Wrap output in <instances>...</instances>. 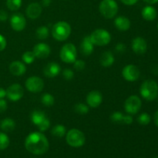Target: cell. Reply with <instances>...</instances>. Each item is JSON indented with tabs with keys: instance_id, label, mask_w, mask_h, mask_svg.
<instances>
[{
	"instance_id": "cell-18",
	"label": "cell",
	"mask_w": 158,
	"mask_h": 158,
	"mask_svg": "<svg viewBox=\"0 0 158 158\" xmlns=\"http://www.w3.org/2000/svg\"><path fill=\"white\" fill-rule=\"evenodd\" d=\"M94 49V44L92 43L89 35L84 37L80 44V51L84 56H89L93 53Z\"/></svg>"
},
{
	"instance_id": "cell-8",
	"label": "cell",
	"mask_w": 158,
	"mask_h": 158,
	"mask_svg": "<svg viewBox=\"0 0 158 158\" xmlns=\"http://www.w3.org/2000/svg\"><path fill=\"white\" fill-rule=\"evenodd\" d=\"M141 106V100L137 95H132L129 97L124 103L125 111L129 114H137L140 111Z\"/></svg>"
},
{
	"instance_id": "cell-38",
	"label": "cell",
	"mask_w": 158,
	"mask_h": 158,
	"mask_svg": "<svg viewBox=\"0 0 158 158\" xmlns=\"http://www.w3.org/2000/svg\"><path fill=\"white\" fill-rule=\"evenodd\" d=\"M126 46H125L123 43H118V44H117V46H116L115 47V49L116 51H117V52H120V53H123V52L126 51Z\"/></svg>"
},
{
	"instance_id": "cell-13",
	"label": "cell",
	"mask_w": 158,
	"mask_h": 158,
	"mask_svg": "<svg viewBox=\"0 0 158 158\" xmlns=\"http://www.w3.org/2000/svg\"><path fill=\"white\" fill-rule=\"evenodd\" d=\"M103 102V95L98 90L90 91L86 96V103L92 108H97Z\"/></svg>"
},
{
	"instance_id": "cell-6",
	"label": "cell",
	"mask_w": 158,
	"mask_h": 158,
	"mask_svg": "<svg viewBox=\"0 0 158 158\" xmlns=\"http://www.w3.org/2000/svg\"><path fill=\"white\" fill-rule=\"evenodd\" d=\"M92 43L96 46H103L109 44L111 41V35L108 31L103 29H97L89 35Z\"/></svg>"
},
{
	"instance_id": "cell-42",
	"label": "cell",
	"mask_w": 158,
	"mask_h": 158,
	"mask_svg": "<svg viewBox=\"0 0 158 158\" xmlns=\"http://www.w3.org/2000/svg\"><path fill=\"white\" fill-rule=\"evenodd\" d=\"M122 2L127 6H133L138 2V0H120Z\"/></svg>"
},
{
	"instance_id": "cell-1",
	"label": "cell",
	"mask_w": 158,
	"mask_h": 158,
	"mask_svg": "<svg viewBox=\"0 0 158 158\" xmlns=\"http://www.w3.org/2000/svg\"><path fill=\"white\" fill-rule=\"evenodd\" d=\"M25 147L29 152L35 155H41L47 152L49 148L48 139L41 132H32L25 140Z\"/></svg>"
},
{
	"instance_id": "cell-4",
	"label": "cell",
	"mask_w": 158,
	"mask_h": 158,
	"mask_svg": "<svg viewBox=\"0 0 158 158\" xmlns=\"http://www.w3.org/2000/svg\"><path fill=\"white\" fill-rule=\"evenodd\" d=\"M66 140L68 144L73 148H80L86 142V137L81 131L78 129L69 130L66 135Z\"/></svg>"
},
{
	"instance_id": "cell-24",
	"label": "cell",
	"mask_w": 158,
	"mask_h": 158,
	"mask_svg": "<svg viewBox=\"0 0 158 158\" xmlns=\"http://www.w3.org/2000/svg\"><path fill=\"white\" fill-rule=\"evenodd\" d=\"M30 118L32 123H33L34 125H35V126H38L40 123H42V122L46 118V116L43 111L34 110L33 112L31 114Z\"/></svg>"
},
{
	"instance_id": "cell-25",
	"label": "cell",
	"mask_w": 158,
	"mask_h": 158,
	"mask_svg": "<svg viewBox=\"0 0 158 158\" xmlns=\"http://www.w3.org/2000/svg\"><path fill=\"white\" fill-rule=\"evenodd\" d=\"M52 135L56 137H63L66 135V130L63 125L57 124L55 127H53L51 131Z\"/></svg>"
},
{
	"instance_id": "cell-45",
	"label": "cell",
	"mask_w": 158,
	"mask_h": 158,
	"mask_svg": "<svg viewBox=\"0 0 158 158\" xmlns=\"http://www.w3.org/2000/svg\"><path fill=\"white\" fill-rule=\"evenodd\" d=\"M143 1L149 5H153L158 2V0H143Z\"/></svg>"
},
{
	"instance_id": "cell-21",
	"label": "cell",
	"mask_w": 158,
	"mask_h": 158,
	"mask_svg": "<svg viewBox=\"0 0 158 158\" xmlns=\"http://www.w3.org/2000/svg\"><path fill=\"white\" fill-rule=\"evenodd\" d=\"M115 61V59H114V54L112 53V52L110 51H106V52H103L100 56V64L103 67H110V66H112L114 63Z\"/></svg>"
},
{
	"instance_id": "cell-48",
	"label": "cell",
	"mask_w": 158,
	"mask_h": 158,
	"mask_svg": "<svg viewBox=\"0 0 158 158\" xmlns=\"http://www.w3.org/2000/svg\"><path fill=\"white\" fill-rule=\"evenodd\" d=\"M157 29H158V23H157Z\"/></svg>"
},
{
	"instance_id": "cell-31",
	"label": "cell",
	"mask_w": 158,
	"mask_h": 158,
	"mask_svg": "<svg viewBox=\"0 0 158 158\" xmlns=\"http://www.w3.org/2000/svg\"><path fill=\"white\" fill-rule=\"evenodd\" d=\"M74 110L79 114H86L89 112V106L83 103H79L74 106Z\"/></svg>"
},
{
	"instance_id": "cell-28",
	"label": "cell",
	"mask_w": 158,
	"mask_h": 158,
	"mask_svg": "<svg viewBox=\"0 0 158 158\" xmlns=\"http://www.w3.org/2000/svg\"><path fill=\"white\" fill-rule=\"evenodd\" d=\"M6 6L11 11H16L22 6V0H6Z\"/></svg>"
},
{
	"instance_id": "cell-30",
	"label": "cell",
	"mask_w": 158,
	"mask_h": 158,
	"mask_svg": "<svg viewBox=\"0 0 158 158\" xmlns=\"http://www.w3.org/2000/svg\"><path fill=\"white\" fill-rule=\"evenodd\" d=\"M9 137L5 133L0 132V151L6 149L9 147Z\"/></svg>"
},
{
	"instance_id": "cell-26",
	"label": "cell",
	"mask_w": 158,
	"mask_h": 158,
	"mask_svg": "<svg viewBox=\"0 0 158 158\" xmlns=\"http://www.w3.org/2000/svg\"><path fill=\"white\" fill-rule=\"evenodd\" d=\"M35 34H36V36L39 40H44L47 39L48 36H49V29H48L46 26H40L36 29Z\"/></svg>"
},
{
	"instance_id": "cell-33",
	"label": "cell",
	"mask_w": 158,
	"mask_h": 158,
	"mask_svg": "<svg viewBox=\"0 0 158 158\" xmlns=\"http://www.w3.org/2000/svg\"><path fill=\"white\" fill-rule=\"evenodd\" d=\"M123 116L124 115L121 112L117 111V112H114L111 114L110 120L115 123H123Z\"/></svg>"
},
{
	"instance_id": "cell-15",
	"label": "cell",
	"mask_w": 158,
	"mask_h": 158,
	"mask_svg": "<svg viewBox=\"0 0 158 158\" xmlns=\"http://www.w3.org/2000/svg\"><path fill=\"white\" fill-rule=\"evenodd\" d=\"M32 52H33L34 55L36 58L46 59L50 54L51 49L49 45L46 44V43H40L34 46Z\"/></svg>"
},
{
	"instance_id": "cell-37",
	"label": "cell",
	"mask_w": 158,
	"mask_h": 158,
	"mask_svg": "<svg viewBox=\"0 0 158 158\" xmlns=\"http://www.w3.org/2000/svg\"><path fill=\"white\" fill-rule=\"evenodd\" d=\"M8 105L4 99H0V114H2L7 110Z\"/></svg>"
},
{
	"instance_id": "cell-46",
	"label": "cell",
	"mask_w": 158,
	"mask_h": 158,
	"mask_svg": "<svg viewBox=\"0 0 158 158\" xmlns=\"http://www.w3.org/2000/svg\"><path fill=\"white\" fill-rule=\"evenodd\" d=\"M154 123H155V124L157 125V127H158V110L155 113V114H154Z\"/></svg>"
},
{
	"instance_id": "cell-3",
	"label": "cell",
	"mask_w": 158,
	"mask_h": 158,
	"mask_svg": "<svg viewBox=\"0 0 158 158\" xmlns=\"http://www.w3.org/2000/svg\"><path fill=\"white\" fill-rule=\"evenodd\" d=\"M71 34V26L65 21L57 22L52 29V35L57 41L63 42L67 40Z\"/></svg>"
},
{
	"instance_id": "cell-43",
	"label": "cell",
	"mask_w": 158,
	"mask_h": 158,
	"mask_svg": "<svg viewBox=\"0 0 158 158\" xmlns=\"http://www.w3.org/2000/svg\"><path fill=\"white\" fill-rule=\"evenodd\" d=\"M5 97H6V89L0 87V99H4Z\"/></svg>"
},
{
	"instance_id": "cell-47",
	"label": "cell",
	"mask_w": 158,
	"mask_h": 158,
	"mask_svg": "<svg viewBox=\"0 0 158 158\" xmlns=\"http://www.w3.org/2000/svg\"><path fill=\"white\" fill-rule=\"evenodd\" d=\"M153 158H158V157H153Z\"/></svg>"
},
{
	"instance_id": "cell-17",
	"label": "cell",
	"mask_w": 158,
	"mask_h": 158,
	"mask_svg": "<svg viewBox=\"0 0 158 158\" xmlns=\"http://www.w3.org/2000/svg\"><path fill=\"white\" fill-rule=\"evenodd\" d=\"M61 71L60 66L56 63H49L43 69V73L48 78H53L58 76Z\"/></svg>"
},
{
	"instance_id": "cell-32",
	"label": "cell",
	"mask_w": 158,
	"mask_h": 158,
	"mask_svg": "<svg viewBox=\"0 0 158 158\" xmlns=\"http://www.w3.org/2000/svg\"><path fill=\"white\" fill-rule=\"evenodd\" d=\"M151 116L147 113H143L137 117V122L141 125H148L151 123Z\"/></svg>"
},
{
	"instance_id": "cell-10",
	"label": "cell",
	"mask_w": 158,
	"mask_h": 158,
	"mask_svg": "<svg viewBox=\"0 0 158 158\" xmlns=\"http://www.w3.org/2000/svg\"><path fill=\"white\" fill-rule=\"evenodd\" d=\"M140 75V71L137 66L133 64L127 65L122 70V76L128 82L137 81Z\"/></svg>"
},
{
	"instance_id": "cell-29",
	"label": "cell",
	"mask_w": 158,
	"mask_h": 158,
	"mask_svg": "<svg viewBox=\"0 0 158 158\" xmlns=\"http://www.w3.org/2000/svg\"><path fill=\"white\" fill-rule=\"evenodd\" d=\"M35 55L32 51H26L22 56V60L26 64H31L35 60Z\"/></svg>"
},
{
	"instance_id": "cell-12",
	"label": "cell",
	"mask_w": 158,
	"mask_h": 158,
	"mask_svg": "<svg viewBox=\"0 0 158 158\" xmlns=\"http://www.w3.org/2000/svg\"><path fill=\"white\" fill-rule=\"evenodd\" d=\"M10 26L14 31L21 32L26 28V19L21 13L13 14L10 18Z\"/></svg>"
},
{
	"instance_id": "cell-16",
	"label": "cell",
	"mask_w": 158,
	"mask_h": 158,
	"mask_svg": "<svg viewBox=\"0 0 158 158\" xmlns=\"http://www.w3.org/2000/svg\"><path fill=\"white\" fill-rule=\"evenodd\" d=\"M26 15L31 19H38L42 14V6L38 2H32L26 8Z\"/></svg>"
},
{
	"instance_id": "cell-9",
	"label": "cell",
	"mask_w": 158,
	"mask_h": 158,
	"mask_svg": "<svg viewBox=\"0 0 158 158\" xmlns=\"http://www.w3.org/2000/svg\"><path fill=\"white\" fill-rule=\"evenodd\" d=\"M26 87L29 92L33 93V94H37V93L41 92L44 87V82L40 77H30L26 80Z\"/></svg>"
},
{
	"instance_id": "cell-39",
	"label": "cell",
	"mask_w": 158,
	"mask_h": 158,
	"mask_svg": "<svg viewBox=\"0 0 158 158\" xmlns=\"http://www.w3.org/2000/svg\"><path fill=\"white\" fill-rule=\"evenodd\" d=\"M6 45H7V42H6V38L0 34V52L6 49Z\"/></svg>"
},
{
	"instance_id": "cell-14",
	"label": "cell",
	"mask_w": 158,
	"mask_h": 158,
	"mask_svg": "<svg viewBox=\"0 0 158 158\" xmlns=\"http://www.w3.org/2000/svg\"><path fill=\"white\" fill-rule=\"evenodd\" d=\"M131 47L133 51L137 55H143L147 52L148 49V43L147 41L142 37H136L132 40Z\"/></svg>"
},
{
	"instance_id": "cell-19",
	"label": "cell",
	"mask_w": 158,
	"mask_h": 158,
	"mask_svg": "<svg viewBox=\"0 0 158 158\" xmlns=\"http://www.w3.org/2000/svg\"><path fill=\"white\" fill-rule=\"evenodd\" d=\"M9 71L14 76H22L26 73V67L23 62L13 61L9 65Z\"/></svg>"
},
{
	"instance_id": "cell-5",
	"label": "cell",
	"mask_w": 158,
	"mask_h": 158,
	"mask_svg": "<svg viewBox=\"0 0 158 158\" xmlns=\"http://www.w3.org/2000/svg\"><path fill=\"white\" fill-rule=\"evenodd\" d=\"M99 10L104 18L113 19L118 12V5L115 0H102Z\"/></svg>"
},
{
	"instance_id": "cell-41",
	"label": "cell",
	"mask_w": 158,
	"mask_h": 158,
	"mask_svg": "<svg viewBox=\"0 0 158 158\" xmlns=\"http://www.w3.org/2000/svg\"><path fill=\"white\" fill-rule=\"evenodd\" d=\"M8 19V13L5 10H0V21L4 22Z\"/></svg>"
},
{
	"instance_id": "cell-7",
	"label": "cell",
	"mask_w": 158,
	"mask_h": 158,
	"mask_svg": "<svg viewBox=\"0 0 158 158\" xmlns=\"http://www.w3.org/2000/svg\"><path fill=\"white\" fill-rule=\"evenodd\" d=\"M60 57L63 62L66 63H73L77 60V50L75 45L73 43H66L61 48Z\"/></svg>"
},
{
	"instance_id": "cell-11",
	"label": "cell",
	"mask_w": 158,
	"mask_h": 158,
	"mask_svg": "<svg viewBox=\"0 0 158 158\" xmlns=\"http://www.w3.org/2000/svg\"><path fill=\"white\" fill-rule=\"evenodd\" d=\"M24 95V89L19 83H14L9 86L6 89V97L11 101H18L21 100Z\"/></svg>"
},
{
	"instance_id": "cell-23",
	"label": "cell",
	"mask_w": 158,
	"mask_h": 158,
	"mask_svg": "<svg viewBox=\"0 0 158 158\" xmlns=\"http://www.w3.org/2000/svg\"><path fill=\"white\" fill-rule=\"evenodd\" d=\"M15 127V122L11 118H5L0 123V128L4 132H11Z\"/></svg>"
},
{
	"instance_id": "cell-20",
	"label": "cell",
	"mask_w": 158,
	"mask_h": 158,
	"mask_svg": "<svg viewBox=\"0 0 158 158\" xmlns=\"http://www.w3.org/2000/svg\"><path fill=\"white\" fill-rule=\"evenodd\" d=\"M114 26L118 30L125 32L131 28V21L126 16L120 15L114 19Z\"/></svg>"
},
{
	"instance_id": "cell-27",
	"label": "cell",
	"mask_w": 158,
	"mask_h": 158,
	"mask_svg": "<svg viewBox=\"0 0 158 158\" xmlns=\"http://www.w3.org/2000/svg\"><path fill=\"white\" fill-rule=\"evenodd\" d=\"M41 102L44 106H51L54 104L55 99L50 94H44L41 97Z\"/></svg>"
},
{
	"instance_id": "cell-2",
	"label": "cell",
	"mask_w": 158,
	"mask_h": 158,
	"mask_svg": "<svg viewBox=\"0 0 158 158\" xmlns=\"http://www.w3.org/2000/svg\"><path fill=\"white\" fill-rule=\"evenodd\" d=\"M140 94L144 100L153 101L158 97V85L153 80H147L141 84Z\"/></svg>"
},
{
	"instance_id": "cell-36",
	"label": "cell",
	"mask_w": 158,
	"mask_h": 158,
	"mask_svg": "<svg viewBox=\"0 0 158 158\" xmlns=\"http://www.w3.org/2000/svg\"><path fill=\"white\" fill-rule=\"evenodd\" d=\"M73 63H74V68L78 71H81L83 70V69H84L85 66H86L85 62L82 60H77Z\"/></svg>"
},
{
	"instance_id": "cell-22",
	"label": "cell",
	"mask_w": 158,
	"mask_h": 158,
	"mask_svg": "<svg viewBox=\"0 0 158 158\" xmlns=\"http://www.w3.org/2000/svg\"><path fill=\"white\" fill-rule=\"evenodd\" d=\"M142 17L147 21H153L157 18V12L154 7L151 6H147L142 9Z\"/></svg>"
},
{
	"instance_id": "cell-34",
	"label": "cell",
	"mask_w": 158,
	"mask_h": 158,
	"mask_svg": "<svg viewBox=\"0 0 158 158\" xmlns=\"http://www.w3.org/2000/svg\"><path fill=\"white\" fill-rule=\"evenodd\" d=\"M37 127H38L39 131H40V132H44V131H47V130L50 127V121H49V119L46 117L42 123H40V124L37 126Z\"/></svg>"
},
{
	"instance_id": "cell-44",
	"label": "cell",
	"mask_w": 158,
	"mask_h": 158,
	"mask_svg": "<svg viewBox=\"0 0 158 158\" xmlns=\"http://www.w3.org/2000/svg\"><path fill=\"white\" fill-rule=\"evenodd\" d=\"M51 4V0H42L41 5L44 7H47Z\"/></svg>"
},
{
	"instance_id": "cell-35",
	"label": "cell",
	"mask_w": 158,
	"mask_h": 158,
	"mask_svg": "<svg viewBox=\"0 0 158 158\" xmlns=\"http://www.w3.org/2000/svg\"><path fill=\"white\" fill-rule=\"evenodd\" d=\"M63 77L66 80H71L74 77V73L70 69H65L63 71Z\"/></svg>"
},
{
	"instance_id": "cell-40",
	"label": "cell",
	"mask_w": 158,
	"mask_h": 158,
	"mask_svg": "<svg viewBox=\"0 0 158 158\" xmlns=\"http://www.w3.org/2000/svg\"><path fill=\"white\" fill-rule=\"evenodd\" d=\"M134 121V119H133L132 116L131 115H124L123 116V123L124 124H127L130 125L133 123Z\"/></svg>"
}]
</instances>
